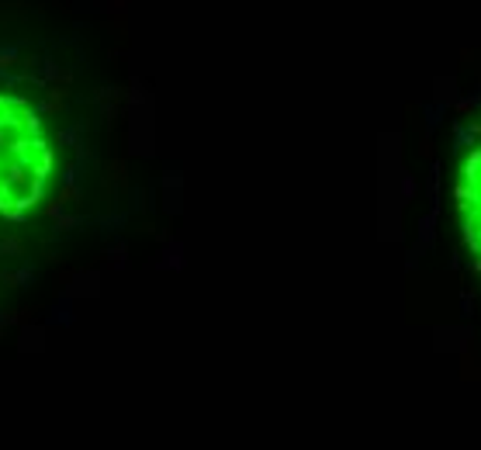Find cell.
<instances>
[{
  "instance_id": "cell-1",
  "label": "cell",
  "mask_w": 481,
  "mask_h": 450,
  "mask_svg": "<svg viewBox=\"0 0 481 450\" xmlns=\"http://www.w3.org/2000/svg\"><path fill=\"white\" fill-rule=\"evenodd\" d=\"M461 215H464V236L475 250L481 264V149L464 167V183H461Z\"/></svg>"
}]
</instances>
